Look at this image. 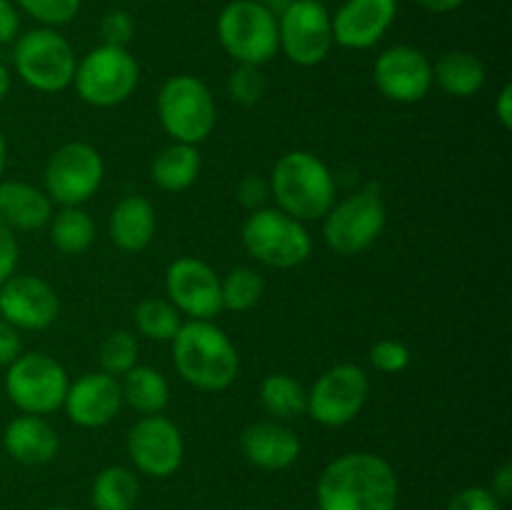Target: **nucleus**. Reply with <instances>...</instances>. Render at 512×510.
<instances>
[{
	"instance_id": "f03ea898",
	"label": "nucleus",
	"mask_w": 512,
	"mask_h": 510,
	"mask_svg": "<svg viewBox=\"0 0 512 510\" xmlns=\"http://www.w3.org/2000/svg\"><path fill=\"white\" fill-rule=\"evenodd\" d=\"M170 343L175 370L193 388L220 393L238 378V350L213 320H188Z\"/></svg>"
},
{
	"instance_id": "39448f33",
	"label": "nucleus",
	"mask_w": 512,
	"mask_h": 510,
	"mask_svg": "<svg viewBox=\"0 0 512 510\" xmlns=\"http://www.w3.org/2000/svg\"><path fill=\"white\" fill-rule=\"evenodd\" d=\"M73 45L55 28H33L18 35L13 43V68L28 88L38 93H60L73 85Z\"/></svg>"
},
{
	"instance_id": "9b49d317",
	"label": "nucleus",
	"mask_w": 512,
	"mask_h": 510,
	"mask_svg": "<svg viewBox=\"0 0 512 510\" xmlns=\"http://www.w3.org/2000/svg\"><path fill=\"white\" fill-rule=\"evenodd\" d=\"M105 165L98 150L88 143H65L45 163V195L58 205H83L103 185Z\"/></svg>"
},
{
	"instance_id": "0eeeda50",
	"label": "nucleus",
	"mask_w": 512,
	"mask_h": 510,
	"mask_svg": "<svg viewBox=\"0 0 512 510\" xmlns=\"http://www.w3.org/2000/svg\"><path fill=\"white\" fill-rule=\"evenodd\" d=\"M243 245L255 260L270 268H298L313 253V238L300 220L278 208H260L243 225Z\"/></svg>"
},
{
	"instance_id": "37998d69",
	"label": "nucleus",
	"mask_w": 512,
	"mask_h": 510,
	"mask_svg": "<svg viewBox=\"0 0 512 510\" xmlns=\"http://www.w3.org/2000/svg\"><path fill=\"white\" fill-rule=\"evenodd\" d=\"M495 115H498L500 125L505 130L512 128V85H503V90L498 93V100H495Z\"/></svg>"
},
{
	"instance_id": "7ed1b4c3",
	"label": "nucleus",
	"mask_w": 512,
	"mask_h": 510,
	"mask_svg": "<svg viewBox=\"0 0 512 510\" xmlns=\"http://www.w3.org/2000/svg\"><path fill=\"white\" fill-rule=\"evenodd\" d=\"M270 195L290 218L323 220L335 205V178L328 165L308 150H290L275 163Z\"/></svg>"
},
{
	"instance_id": "4c0bfd02",
	"label": "nucleus",
	"mask_w": 512,
	"mask_h": 510,
	"mask_svg": "<svg viewBox=\"0 0 512 510\" xmlns=\"http://www.w3.org/2000/svg\"><path fill=\"white\" fill-rule=\"evenodd\" d=\"M448 510H500V500L490 493V488H465L448 503Z\"/></svg>"
},
{
	"instance_id": "4be33fe9",
	"label": "nucleus",
	"mask_w": 512,
	"mask_h": 510,
	"mask_svg": "<svg viewBox=\"0 0 512 510\" xmlns=\"http://www.w3.org/2000/svg\"><path fill=\"white\" fill-rule=\"evenodd\" d=\"M53 218V200L25 180H0V220L10 230H40Z\"/></svg>"
},
{
	"instance_id": "c9c22d12",
	"label": "nucleus",
	"mask_w": 512,
	"mask_h": 510,
	"mask_svg": "<svg viewBox=\"0 0 512 510\" xmlns=\"http://www.w3.org/2000/svg\"><path fill=\"white\" fill-rule=\"evenodd\" d=\"M135 35V23L125 10H108L100 20V38L103 45H115V48H128Z\"/></svg>"
},
{
	"instance_id": "72a5a7b5",
	"label": "nucleus",
	"mask_w": 512,
	"mask_h": 510,
	"mask_svg": "<svg viewBox=\"0 0 512 510\" xmlns=\"http://www.w3.org/2000/svg\"><path fill=\"white\" fill-rule=\"evenodd\" d=\"M228 90L230 95H233L235 103L245 105V108L260 103L265 95L263 70H260L258 65H238V68L233 70V75H230Z\"/></svg>"
},
{
	"instance_id": "c03bdc74",
	"label": "nucleus",
	"mask_w": 512,
	"mask_h": 510,
	"mask_svg": "<svg viewBox=\"0 0 512 510\" xmlns=\"http://www.w3.org/2000/svg\"><path fill=\"white\" fill-rule=\"evenodd\" d=\"M413 3L420 5L423 10H428V13L445 15V13H453V10H458L465 0H413Z\"/></svg>"
},
{
	"instance_id": "f257e3e1",
	"label": "nucleus",
	"mask_w": 512,
	"mask_h": 510,
	"mask_svg": "<svg viewBox=\"0 0 512 510\" xmlns=\"http://www.w3.org/2000/svg\"><path fill=\"white\" fill-rule=\"evenodd\" d=\"M398 475L375 453H345L325 465L318 480L320 510H395Z\"/></svg>"
},
{
	"instance_id": "2eb2a0df",
	"label": "nucleus",
	"mask_w": 512,
	"mask_h": 510,
	"mask_svg": "<svg viewBox=\"0 0 512 510\" xmlns=\"http://www.w3.org/2000/svg\"><path fill=\"white\" fill-rule=\"evenodd\" d=\"M128 455L140 473L170 478L185 455L180 428L165 415H143L128 433Z\"/></svg>"
},
{
	"instance_id": "393cba45",
	"label": "nucleus",
	"mask_w": 512,
	"mask_h": 510,
	"mask_svg": "<svg viewBox=\"0 0 512 510\" xmlns=\"http://www.w3.org/2000/svg\"><path fill=\"white\" fill-rule=\"evenodd\" d=\"M200 175V153L198 145L173 143L155 155L150 165V178L165 193H180L188 190Z\"/></svg>"
},
{
	"instance_id": "1a4fd4ad",
	"label": "nucleus",
	"mask_w": 512,
	"mask_h": 510,
	"mask_svg": "<svg viewBox=\"0 0 512 510\" xmlns=\"http://www.w3.org/2000/svg\"><path fill=\"white\" fill-rule=\"evenodd\" d=\"M70 378L63 365L45 353H20L5 373V393L25 415H50L63 408Z\"/></svg>"
},
{
	"instance_id": "f8f14e48",
	"label": "nucleus",
	"mask_w": 512,
	"mask_h": 510,
	"mask_svg": "<svg viewBox=\"0 0 512 510\" xmlns=\"http://www.w3.org/2000/svg\"><path fill=\"white\" fill-rule=\"evenodd\" d=\"M280 50L300 68L320 65L333 50V23L320 0H290L278 15Z\"/></svg>"
},
{
	"instance_id": "6ab92c4d",
	"label": "nucleus",
	"mask_w": 512,
	"mask_h": 510,
	"mask_svg": "<svg viewBox=\"0 0 512 510\" xmlns=\"http://www.w3.org/2000/svg\"><path fill=\"white\" fill-rule=\"evenodd\" d=\"M63 408L80 428H103L123 408L120 380L108 373H85L68 385Z\"/></svg>"
},
{
	"instance_id": "4468645a",
	"label": "nucleus",
	"mask_w": 512,
	"mask_h": 510,
	"mask_svg": "<svg viewBox=\"0 0 512 510\" xmlns=\"http://www.w3.org/2000/svg\"><path fill=\"white\" fill-rule=\"evenodd\" d=\"M165 293L173 308L190 320H213L223 310L218 273L205 260L190 255L168 265Z\"/></svg>"
},
{
	"instance_id": "cd10ccee",
	"label": "nucleus",
	"mask_w": 512,
	"mask_h": 510,
	"mask_svg": "<svg viewBox=\"0 0 512 510\" xmlns=\"http://www.w3.org/2000/svg\"><path fill=\"white\" fill-rule=\"evenodd\" d=\"M260 400H263L265 413L273 415V420H293L308 410V390L295 378L285 373H273L260 385Z\"/></svg>"
},
{
	"instance_id": "7c9ffc66",
	"label": "nucleus",
	"mask_w": 512,
	"mask_h": 510,
	"mask_svg": "<svg viewBox=\"0 0 512 510\" xmlns=\"http://www.w3.org/2000/svg\"><path fill=\"white\" fill-rule=\"evenodd\" d=\"M265 283L260 273L253 268H233L223 280H220V298H223V310H233V313H245V310L255 308L263 298Z\"/></svg>"
},
{
	"instance_id": "de8ad7c7",
	"label": "nucleus",
	"mask_w": 512,
	"mask_h": 510,
	"mask_svg": "<svg viewBox=\"0 0 512 510\" xmlns=\"http://www.w3.org/2000/svg\"><path fill=\"white\" fill-rule=\"evenodd\" d=\"M48 510H73V508H48Z\"/></svg>"
},
{
	"instance_id": "20e7f679",
	"label": "nucleus",
	"mask_w": 512,
	"mask_h": 510,
	"mask_svg": "<svg viewBox=\"0 0 512 510\" xmlns=\"http://www.w3.org/2000/svg\"><path fill=\"white\" fill-rule=\"evenodd\" d=\"M218 40L238 65H265L278 55V15L263 0H233L218 15Z\"/></svg>"
},
{
	"instance_id": "ea45409f",
	"label": "nucleus",
	"mask_w": 512,
	"mask_h": 510,
	"mask_svg": "<svg viewBox=\"0 0 512 510\" xmlns=\"http://www.w3.org/2000/svg\"><path fill=\"white\" fill-rule=\"evenodd\" d=\"M20 353H23V338H20V330L15 328V325H10L8 320L0 318V365L8 368Z\"/></svg>"
},
{
	"instance_id": "a211bd4d",
	"label": "nucleus",
	"mask_w": 512,
	"mask_h": 510,
	"mask_svg": "<svg viewBox=\"0 0 512 510\" xmlns=\"http://www.w3.org/2000/svg\"><path fill=\"white\" fill-rule=\"evenodd\" d=\"M398 0H345L330 18L340 48L368 50L378 45L395 23Z\"/></svg>"
},
{
	"instance_id": "a18cd8bd",
	"label": "nucleus",
	"mask_w": 512,
	"mask_h": 510,
	"mask_svg": "<svg viewBox=\"0 0 512 510\" xmlns=\"http://www.w3.org/2000/svg\"><path fill=\"white\" fill-rule=\"evenodd\" d=\"M10 83H13V78H10V70L0 63V100H5V95L10 93Z\"/></svg>"
},
{
	"instance_id": "423d86ee",
	"label": "nucleus",
	"mask_w": 512,
	"mask_h": 510,
	"mask_svg": "<svg viewBox=\"0 0 512 510\" xmlns=\"http://www.w3.org/2000/svg\"><path fill=\"white\" fill-rule=\"evenodd\" d=\"M160 125L175 143L198 145L213 133L218 110L208 85L193 75H173L158 90Z\"/></svg>"
},
{
	"instance_id": "aec40b11",
	"label": "nucleus",
	"mask_w": 512,
	"mask_h": 510,
	"mask_svg": "<svg viewBox=\"0 0 512 510\" xmlns=\"http://www.w3.org/2000/svg\"><path fill=\"white\" fill-rule=\"evenodd\" d=\"M245 460L260 470H285L300 458V438L280 420H258L240 435Z\"/></svg>"
},
{
	"instance_id": "f704fd0d",
	"label": "nucleus",
	"mask_w": 512,
	"mask_h": 510,
	"mask_svg": "<svg viewBox=\"0 0 512 510\" xmlns=\"http://www.w3.org/2000/svg\"><path fill=\"white\" fill-rule=\"evenodd\" d=\"M370 363H373V368L380 370V373L395 375L410 365V350L408 345L400 343V340L383 338L370 348Z\"/></svg>"
},
{
	"instance_id": "a878e982",
	"label": "nucleus",
	"mask_w": 512,
	"mask_h": 510,
	"mask_svg": "<svg viewBox=\"0 0 512 510\" xmlns=\"http://www.w3.org/2000/svg\"><path fill=\"white\" fill-rule=\"evenodd\" d=\"M123 403L140 415L163 413L170 400V385L160 370L150 365H135L120 380Z\"/></svg>"
},
{
	"instance_id": "79ce46f5",
	"label": "nucleus",
	"mask_w": 512,
	"mask_h": 510,
	"mask_svg": "<svg viewBox=\"0 0 512 510\" xmlns=\"http://www.w3.org/2000/svg\"><path fill=\"white\" fill-rule=\"evenodd\" d=\"M490 493H493L500 503L510 498L512 495V465L510 463H503L498 470H495L493 488H490Z\"/></svg>"
},
{
	"instance_id": "b1692460",
	"label": "nucleus",
	"mask_w": 512,
	"mask_h": 510,
	"mask_svg": "<svg viewBox=\"0 0 512 510\" xmlns=\"http://www.w3.org/2000/svg\"><path fill=\"white\" fill-rule=\"evenodd\" d=\"M433 83L453 98H473L485 85L483 60L465 50H450L433 65Z\"/></svg>"
},
{
	"instance_id": "5701e85b",
	"label": "nucleus",
	"mask_w": 512,
	"mask_h": 510,
	"mask_svg": "<svg viewBox=\"0 0 512 510\" xmlns=\"http://www.w3.org/2000/svg\"><path fill=\"white\" fill-rule=\"evenodd\" d=\"M110 240L123 253H140L155 235V210L143 195H125L110 213Z\"/></svg>"
},
{
	"instance_id": "e433bc0d",
	"label": "nucleus",
	"mask_w": 512,
	"mask_h": 510,
	"mask_svg": "<svg viewBox=\"0 0 512 510\" xmlns=\"http://www.w3.org/2000/svg\"><path fill=\"white\" fill-rule=\"evenodd\" d=\"M235 193H238L240 205H243V208H248L250 213H253V210L265 208V203H268L270 183L263 178V175L250 173V175H245L243 180H240L238 188H235Z\"/></svg>"
},
{
	"instance_id": "dca6fc26",
	"label": "nucleus",
	"mask_w": 512,
	"mask_h": 510,
	"mask_svg": "<svg viewBox=\"0 0 512 510\" xmlns=\"http://www.w3.org/2000/svg\"><path fill=\"white\" fill-rule=\"evenodd\" d=\"M373 80L393 103H418L433 88V63L413 45H393L375 60Z\"/></svg>"
},
{
	"instance_id": "412c9836",
	"label": "nucleus",
	"mask_w": 512,
	"mask_h": 510,
	"mask_svg": "<svg viewBox=\"0 0 512 510\" xmlns=\"http://www.w3.org/2000/svg\"><path fill=\"white\" fill-rule=\"evenodd\" d=\"M3 448L23 465H45L58 455L60 438L43 415H18L3 430Z\"/></svg>"
},
{
	"instance_id": "ddd939ff",
	"label": "nucleus",
	"mask_w": 512,
	"mask_h": 510,
	"mask_svg": "<svg viewBox=\"0 0 512 510\" xmlns=\"http://www.w3.org/2000/svg\"><path fill=\"white\" fill-rule=\"evenodd\" d=\"M370 378L360 365L340 363L325 370L308 390L310 418L328 428H340L355 420L368 403Z\"/></svg>"
},
{
	"instance_id": "6e6552de",
	"label": "nucleus",
	"mask_w": 512,
	"mask_h": 510,
	"mask_svg": "<svg viewBox=\"0 0 512 510\" xmlns=\"http://www.w3.org/2000/svg\"><path fill=\"white\" fill-rule=\"evenodd\" d=\"M140 80L138 60L128 48L100 45L75 65L73 85L80 100L95 108H113L135 93Z\"/></svg>"
},
{
	"instance_id": "bb28decb",
	"label": "nucleus",
	"mask_w": 512,
	"mask_h": 510,
	"mask_svg": "<svg viewBox=\"0 0 512 510\" xmlns=\"http://www.w3.org/2000/svg\"><path fill=\"white\" fill-rule=\"evenodd\" d=\"M95 510H133L140 495L138 475L123 465H110L100 470L93 480Z\"/></svg>"
},
{
	"instance_id": "c85d7f7f",
	"label": "nucleus",
	"mask_w": 512,
	"mask_h": 510,
	"mask_svg": "<svg viewBox=\"0 0 512 510\" xmlns=\"http://www.w3.org/2000/svg\"><path fill=\"white\" fill-rule=\"evenodd\" d=\"M50 240L63 255H80L93 245L95 223L80 205H65L50 218Z\"/></svg>"
},
{
	"instance_id": "9d476101",
	"label": "nucleus",
	"mask_w": 512,
	"mask_h": 510,
	"mask_svg": "<svg viewBox=\"0 0 512 510\" xmlns=\"http://www.w3.org/2000/svg\"><path fill=\"white\" fill-rule=\"evenodd\" d=\"M385 203L378 188L358 190L335 203L323 218L325 243L338 255H358L368 250L385 230Z\"/></svg>"
},
{
	"instance_id": "2f4dec72",
	"label": "nucleus",
	"mask_w": 512,
	"mask_h": 510,
	"mask_svg": "<svg viewBox=\"0 0 512 510\" xmlns=\"http://www.w3.org/2000/svg\"><path fill=\"white\" fill-rule=\"evenodd\" d=\"M100 370L108 375H125L138 365V340L128 330H115L100 343Z\"/></svg>"
},
{
	"instance_id": "f3484780",
	"label": "nucleus",
	"mask_w": 512,
	"mask_h": 510,
	"mask_svg": "<svg viewBox=\"0 0 512 510\" xmlns=\"http://www.w3.org/2000/svg\"><path fill=\"white\" fill-rule=\"evenodd\" d=\"M60 300L38 275H10L0 285V318L18 330H45L55 323Z\"/></svg>"
},
{
	"instance_id": "c756f323",
	"label": "nucleus",
	"mask_w": 512,
	"mask_h": 510,
	"mask_svg": "<svg viewBox=\"0 0 512 510\" xmlns=\"http://www.w3.org/2000/svg\"><path fill=\"white\" fill-rule=\"evenodd\" d=\"M180 325H183L180 313L165 298H148L135 308V328L140 330V335L155 340V343L173 340L178 335Z\"/></svg>"
},
{
	"instance_id": "a19ab883",
	"label": "nucleus",
	"mask_w": 512,
	"mask_h": 510,
	"mask_svg": "<svg viewBox=\"0 0 512 510\" xmlns=\"http://www.w3.org/2000/svg\"><path fill=\"white\" fill-rule=\"evenodd\" d=\"M20 35V13L13 0H0V45L15 43Z\"/></svg>"
},
{
	"instance_id": "473e14b6",
	"label": "nucleus",
	"mask_w": 512,
	"mask_h": 510,
	"mask_svg": "<svg viewBox=\"0 0 512 510\" xmlns=\"http://www.w3.org/2000/svg\"><path fill=\"white\" fill-rule=\"evenodd\" d=\"M15 8L45 28H58L80 13V0H15Z\"/></svg>"
},
{
	"instance_id": "58836bf2",
	"label": "nucleus",
	"mask_w": 512,
	"mask_h": 510,
	"mask_svg": "<svg viewBox=\"0 0 512 510\" xmlns=\"http://www.w3.org/2000/svg\"><path fill=\"white\" fill-rule=\"evenodd\" d=\"M20 248L18 238H15V230H10L8 225L0 220V285L15 275V268H18Z\"/></svg>"
},
{
	"instance_id": "49530a36",
	"label": "nucleus",
	"mask_w": 512,
	"mask_h": 510,
	"mask_svg": "<svg viewBox=\"0 0 512 510\" xmlns=\"http://www.w3.org/2000/svg\"><path fill=\"white\" fill-rule=\"evenodd\" d=\"M5 165H8V143H5V135L0 133V178L5 173Z\"/></svg>"
}]
</instances>
